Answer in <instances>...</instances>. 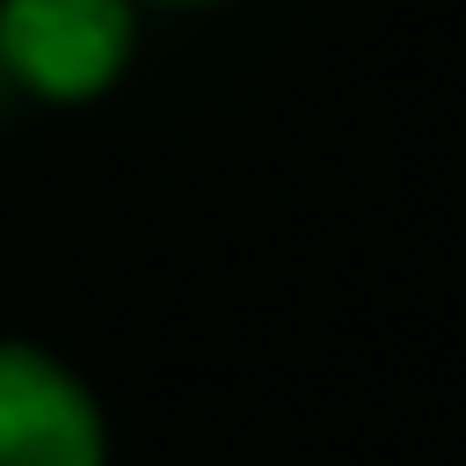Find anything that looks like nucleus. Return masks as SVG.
Masks as SVG:
<instances>
[{
  "label": "nucleus",
  "mask_w": 466,
  "mask_h": 466,
  "mask_svg": "<svg viewBox=\"0 0 466 466\" xmlns=\"http://www.w3.org/2000/svg\"><path fill=\"white\" fill-rule=\"evenodd\" d=\"M138 58V0H0V73L15 95L80 109Z\"/></svg>",
  "instance_id": "nucleus-1"
},
{
  "label": "nucleus",
  "mask_w": 466,
  "mask_h": 466,
  "mask_svg": "<svg viewBox=\"0 0 466 466\" xmlns=\"http://www.w3.org/2000/svg\"><path fill=\"white\" fill-rule=\"evenodd\" d=\"M0 466H109L95 386L29 335H0Z\"/></svg>",
  "instance_id": "nucleus-2"
},
{
  "label": "nucleus",
  "mask_w": 466,
  "mask_h": 466,
  "mask_svg": "<svg viewBox=\"0 0 466 466\" xmlns=\"http://www.w3.org/2000/svg\"><path fill=\"white\" fill-rule=\"evenodd\" d=\"M138 7H175L182 15V7H218V0H138Z\"/></svg>",
  "instance_id": "nucleus-3"
},
{
  "label": "nucleus",
  "mask_w": 466,
  "mask_h": 466,
  "mask_svg": "<svg viewBox=\"0 0 466 466\" xmlns=\"http://www.w3.org/2000/svg\"><path fill=\"white\" fill-rule=\"evenodd\" d=\"M7 95H15V87H7V73H0V102H7Z\"/></svg>",
  "instance_id": "nucleus-4"
}]
</instances>
